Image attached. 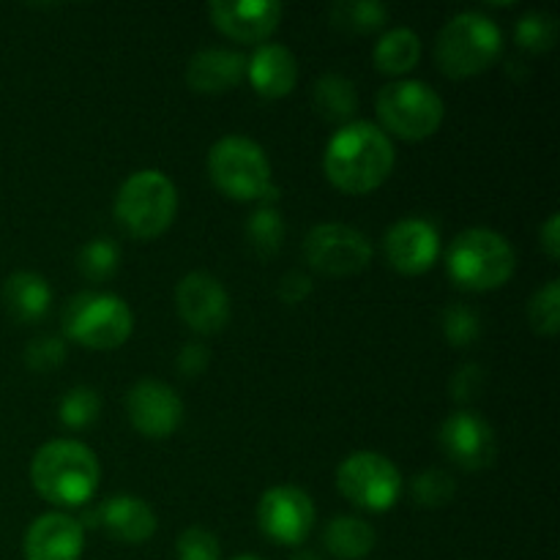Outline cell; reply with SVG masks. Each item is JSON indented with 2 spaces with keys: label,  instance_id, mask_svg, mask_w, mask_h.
<instances>
[{
  "label": "cell",
  "instance_id": "obj_1",
  "mask_svg": "<svg viewBox=\"0 0 560 560\" xmlns=\"http://www.w3.org/2000/svg\"><path fill=\"white\" fill-rule=\"evenodd\" d=\"M326 178L345 195H366L386 184L394 170V145L370 120L345 124L323 153Z\"/></svg>",
  "mask_w": 560,
  "mask_h": 560
},
{
  "label": "cell",
  "instance_id": "obj_2",
  "mask_svg": "<svg viewBox=\"0 0 560 560\" xmlns=\"http://www.w3.org/2000/svg\"><path fill=\"white\" fill-rule=\"evenodd\" d=\"M98 481L102 465L80 441H49L31 459L33 490L58 506H85L96 495Z\"/></svg>",
  "mask_w": 560,
  "mask_h": 560
},
{
  "label": "cell",
  "instance_id": "obj_3",
  "mask_svg": "<svg viewBox=\"0 0 560 560\" xmlns=\"http://www.w3.org/2000/svg\"><path fill=\"white\" fill-rule=\"evenodd\" d=\"M503 49V33L481 11H459L443 25L435 42L438 66L452 80H468L490 69Z\"/></svg>",
  "mask_w": 560,
  "mask_h": 560
},
{
  "label": "cell",
  "instance_id": "obj_4",
  "mask_svg": "<svg viewBox=\"0 0 560 560\" xmlns=\"http://www.w3.org/2000/svg\"><path fill=\"white\" fill-rule=\"evenodd\" d=\"M517 255L501 233L487 228L463 230L446 252V271L454 284L474 293L498 290L514 277Z\"/></svg>",
  "mask_w": 560,
  "mask_h": 560
},
{
  "label": "cell",
  "instance_id": "obj_5",
  "mask_svg": "<svg viewBox=\"0 0 560 560\" xmlns=\"http://www.w3.org/2000/svg\"><path fill=\"white\" fill-rule=\"evenodd\" d=\"M178 211V191L162 170H137L115 195V219L129 235L142 241L167 233Z\"/></svg>",
  "mask_w": 560,
  "mask_h": 560
},
{
  "label": "cell",
  "instance_id": "obj_6",
  "mask_svg": "<svg viewBox=\"0 0 560 560\" xmlns=\"http://www.w3.org/2000/svg\"><path fill=\"white\" fill-rule=\"evenodd\" d=\"M377 118L383 129L408 142L427 140L435 135L446 115V104L435 88L421 80H394L377 91Z\"/></svg>",
  "mask_w": 560,
  "mask_h": 560
},
{
  "label": "cell",
  "instance_id": "obj_7",
  "mask_svg": "<svg viewBox=\"0 0 560 560\" xmlns=\"http://www.w3.org/2000/svg\"><path fill=\"white\" fill-rule=\"evenodd\" d=\"M208 175L222 195L238 202L260 200L271 180V162L255 140L228 135L208 151Z\"/></svg>",
  "mask_w": 560,
  "mask_h": 560
},
{
  "label": "cell",
  "instance_id": "obj_8",
  "mask_svg": "<svg viewBox=\"0 0 560 560\" xmlns=\"http://www.w3.org/2000/svg\"><path fill=\"white\" fill-rule=\"evenodd\" d=\"M131 328L129 304L113 293H80L63 310V334L82 348L115 350L131 337Z\"/></svg>",
  "mask_w": 560,
  "mask_h": 560
},
{
  "label": "cell",
  "instance_id": "obj_9",
  "mask_svg": "<svg viewBox=\"0 0 560 560\" xmlns=\"http://www.w3.org/2000/svg\"><path fill=\"white\" fill-rule=\"evenodd\" d=\"M337 487L364 512H388L402 498L405 481L388 457L377 452H355L337 468Z\"/></svg>",
  "mask_w": 560,
  "mask_h": 560
},
{
  "label": "cell",
  "instance_id": "obj_10",
  "mask_svg": "<svg viewBox=\"0 0 560 560\" xmlns=\"http://www.w3.org/2000/svg\"><path fill=\"white\" fill-rule=\"evenodd\" d=\"M372 249L370 238L350 224L326 222L317 224L304 238V260L312 271L326 277H353L370 268Z\"/></svg>",
  "mask_w": 560,
  "mask_h": 560
},
{
  "label": "cell",
  "instance_id": "obj_11",
  "mask_svg": "<svg viewBox=\"0 0 560 560\" xmlns=\"http://www.w3.org/2000/svg\"><path fill=\"white\" fill-rule=\"evenodd\" d=\"M257 523L262 534L277 545L299 547L315 528V503L293 485L271 487L257 503Z\"/></svg>",
  "mask_w": 560,
  "mask_h": 560
},
{
  "label": "cell",
  "instance_id": "obj_12",
  "mask_svg": "<svg viewBox=\"0 0 560 560\" xmlns=\"http://www.w3.org/2000/svg\"><path fill=\"white\" fill-rule=\"evenodd\" d=\"M443 454L463 470H485L498 457L495 430L485 416L474 410H457L438 430Z\"/></svg>",
  "mask_w": 560,
  "mask_h": 560
},
{
  "label": "cell",
  "instance_id": "obj_13",
  "mask_svg": "<svg viewBox=\"0 0 560 560\" xmlns=\"http://www.w3.org/2000/svg\"><path fill=\"white\" fill-rule=\"evenodd\" d=\"M175 306L186 326L202 337H213L230 320V295L217 277L191 271L175 288Z\"/></svg>",
  "mask_w": 560,
  "mask_h": 560
},
{
  "label": "cell",
  "instance_id": "obj_14",
  "mask_svg": "<svg viewBox=\"0 0 560 560\" xmlns=\"http://www.w3.org/2000/svg\"><path fill=\"white\" fill-rule=\"evenodd\" d=\"M383 255L394 271L419 277L435 266L438 255H441V233L427 219H399L383 235Z\"/></svg>",
  "mask_w": 560,
  "mask_h": 560
},
{
  "label": "cell",
  "instance_id": "obj_15",
  "mask_svg": "<svg viewBox=\"0 0 560 560\" xmlns=\"http://www.w3.org/2000/svg\"><path fill=\"white\" fill-rule=\"evenodd\" d=\"M126 416L140 435L162 441L184 421V402L167 383L140 381L126 394Z\"/></svg>",
  "mask_w": 560,
  "mask_h": 560
},
{
  "label": "cell",
  "instance_id": "obj_16",
  "mask_svg": "<svg viewBox=\"0 0 560 560\" xmlns=\"http://www.w3.org/2000/svg\"><path fill=\"white\" fill-rule=\"evenodd\" d=\"M208 16L233 42L266 44L282 20V3H273V0H255V3L213 0V3H208Z\"/></svg>",
  "mask_w": 560,
  "mask_h": 560
},
{
  "label": "cell",
  "instance_id": "obj_17",
  "mask_svg": "<svg viewBox=\"0 0 560 560\" xmlns=\"http://www.w3.org/2000/svg\"><path fill=\"white\" fill-rule=\"evenodd\" d=\"M85 550V528L63 512L42 514L25 534V560H80Z\"/></svg>",
  "mask_w": 560,
  "mask_h": 560
},
{
  "label": "cell",
  "instance_id": "obj_18",
  "mask_svg": "<svg viewBox=\"0 0 560 560\" xmlns=\"http://www.w3.org/2000/svg\"><path fill=\"white\" fill-rule=\"evenodd\" d=\"M246 80L262 98H282L299 82V60L284 44H257L246 58Z\"/></svg>",
  "mask_w": 560,
  "mask_h": 560
},
{
  "label": "cell",
  "instance_id": "obj_19",
  "mask_svg": "<svg viewBox=\"0 0 560 560\" xmlns=\"http://www.w3.org/2000/svg\"><path fill=\"white\" fill-rule=\"evenodd\" d=\"M246 80V58L233 49H200L186 63V82L195 93L219 96Z\"/></svg>",
  "mask_w": 560,
  "mask_h": 560
},
{
  "label": "cell",
  "instance_id": "obj_20",
  "mask_svg": "<svg viewBox=\"0 0 560 560\" xmlns=\"http://www.w3.org/2000/svg\"><path fill=\"white\" fill-rule=\"evenodd\" d=\"M98 525H104L113 539L126 545H142L156 534V514L142 498L115 495L98 509Z\"/></svg>",
  "mask_w": 560,
  "mask_h": 560
},
{
  "label": "cell",
  "instance_id": "obj_21",
  "mask_svg": "<svg viewBox=\"0 0 560 560\" xmlns=\"http://www.w3.org/2000/svg\"><path fill=\"white\" fill-rule=\"evenodd\" d=\"M3 306L14 320L38 323L52 306V290L42 273L16 271L3 282Z\"/></svg>",
  "mask_w": 560,
  "mask_h": 560
},
{
  "label": "cell",
  "instance_id": "obj_22",
  "mask_svg": "<svg viewBox=\"0 0 560 560\" xmlns=\"http://www.w3.org/2000/svg\"><path fill=\"white\" fill-rule=\"evenodd\" d=\"M375 545V528L361 517H334L323 530V547L337 560H364Z\"/></svg>",
  "mask_w": 560,
  "mask_h": 560
},
{
  "label": "cell",
  "instance_id": "obj_23",
  "mask_svg": "<svg viewBox=\"0 0 560 560\" xmlns=\"http://www.w3.org/2000/svg\"><path fill=\"white\" fill-rule=\"evenodd\" d=\"M421 60V38L410 27H392L375 47L377 71L388 77H402L413 71Z\"/></svg>",
  "mask_w": 560,
  "mask_h": 560
},
{
  "label": "cell",
  "instance_id": "obj_24",
  "mask_svg": "<svg viewBox=\"0 0 560 560\" xmlns=\"http://www.w3.org/2000/svg\"><path fill=\"white\" fill-rule=\"evenodd\" d=\"M312 102H315L317 115H323L331 124H345L359 109V91L348 77L326 74L312 88Z\"/></svg>",
  "mask_w": 560,
  "mask_h": 560
},
{
  "label": "cell",
  "instance_id": "obj_25",
  "mask_svg": "<svg viewBox=\"0 0 560 560\" xmlns=\"http://www.w3.org/2000/svg\"><path fill=\"white\" fill-rule=\"evenodd\" d=\"M388 20V5L377 0H339L331 5V25L345 33L381 31Z\"/></svg>",
  "mask_w": 560,
  "mask_h": 560
},
{
  "label": "cell",
  "instance_id": "obj_26",
  "mask_svg": "<svg viewBox=\"0 0 560 560\" xmlns=\"http://www.w3.org/2000/svg\"><path fill=\"white\" fill-rule=\"evenodd\" d=\"M246 241L262 260L279 255L284 244V219L277 206H260L246 219Z\"/></svg>",
  "mask_w": 560,
  "mask_h": 560
},
{
  "label": "cell",
  "instance_id": "obj_27",
  "mask_svg": "<svg viewBox=\"0 0 560 560\" xmlns=\"http://www.w3.org/2000/svg\"><path fill=\"white\" fill-rule=\"evenodd\" d=\"M118 262L120 249L109 238H93L77 252V268H80L88 282H107L118 271Z\"/></svg>",
  "mask_w": 560,
  "mask_h": 560
},
{
  "label": "cell",
  "instance_id": "obj_28",
  "mask_svg": "<svg viewBox=\"0 0 560 560\" xmlns=\"http://www.w3.org/2000/svg\"><path fill=\"white\" fill-rule=\"evenodd\" d=\"M102 413V397L91 386H74L63 394L58 405V416L69 430H85Z\"/></svg>",
  "mask_w": 560,
  "mask_h": 560
},
{
  "label": "cell",
  "instance_id": "obj_29",
  "mask_svg": "<svg viewBox=\"0 0 560 560\" xmlns=\"http://www.w3.org/2000/svg\"><path fill=\"white\" fill-rule=\"evenodd\" d=\"M514 38H517L520 49H525V52H547L558 38V20L547 11H528L525 16H520L517 27H514Z\"/></svg>",
  "mask_w": 560,
  "mask_h": 560
},
{
  "label": "cell",
  "instance_id": "obj_30",
  "mask_svg": "<svg viewBox=\"0 0 560 560\" xmlns=\"http://www.w3.org/2000/svg\"><path fill=\"white\" fill-rule=\"evenodd\" d=\"M410 495H413L416 506L441 509L446 503H452V498L457 495V485H454L452 474H446L441 468H430L413 476V481H410Z\"/></svg>",
  "mask_w": 560,
  "mask_h": 560
},
{
  "label": "cell",
  "instance_id": "obj_31",
  "mask_svg": "<svg viewBox=\"0 0 560 560\" xmlns=\"http://www.w3.org/2000/svg\"><path fill=\"white\" fill-rule=\"evenodd\" d=\"M528 320L539 337H556L560 328V282L550 279L541 290H536L528 304Z\"/></svg>",
  "mask_w": 560,
  "mask_h": 560
},
{
  "label": "cell",
  "instance_id": "obj_32",
  "mask_svg": "<svg viewBox=\"0 0 560 560\" xmlns=\"http://www.w3.org/2000/svg\"><path fill=\"white\" fill-rule=\"evenodd\" d=\"M441 328L448 345H454V348H468V345H474L481 337V317L468 304H452L443 310Z\"/></svg>",
  "mask_w": 560,
  "mask_h": 560
},
{
  "label": "cell",
  "instance_id": "obj_33",
  "mask_svg": "<svg viewBox=\"0 0 560 560\" xmlns=\"http://www.w3.org/2000/svg\"><path fill=\"white\" fill-rule=\"evenodd\" d=\"M63 361H66V342L60 337H49V334H44V337H36L33 342H27L25 364L31 372H42V375H47V372L58 370Z\"/></svg>",
  "mask_w": 560,
  "mask_h": 560
},
{
  "label": "cell",
  "instance_id": "obj_34",
  "mask_svg": "<svg viewBox=\"0 0 560 560\" xmlns=\"http://www.w3.org/2000/svg\"><path fill=\"white\" fill-rule=\"evenodd\" d=\"M175 552H178V560H219L222 558V547H219V539L206 528H191L180 530L178 541H175Z\"/></svg>",
  "mask_w": 560,
  "mask_h": 560
},
{
  "label": "cell",
  "instance_id": "obj_35",
  "mask_svg": "<svg viewBox=\"0 0 560 560\" xmlns=\"http://www.w3.org/2000/svg\"><path fill=\"white\" fill-rule=\"evenodd\" d=\"M485 392V370L479 364H463L448 381V394L454 402L468 405Z\"/></svg>",
  "mask_w": 560,
  "mask_h": 560
},
{
  "label": "cell",
  "instance_id": "obj_36",
  "mask_svg": "<svg viewBox=\"0 0 560 560\" xmlns=\"http://www.w3.org/2000/svg\"><path fill=\"white\" fill-rule=\"evenodd\" d=\"M310 293H312V279L306 277L304 271H288L277 288L279 301L288 306L301 304V301L310 299Z\"/></svg>",
  "mask_w": 560,
  "mask_h": 560
},
{
  "label": "cell",
  "instance_id": "obj_37",
  "mask_svg": "<svg viewBox=\"0 0 560 560\" xmlns=\"http://www.w3.org/2000/svg\"><path fill=\"white\" fill-rule=\"evenodd\" d=\"M208 361H211V353H208L206 345L200 342H189L180 348L178 359H175V366H178V372L184 377H197L206 372Z\"/></svg>",
  "mask_w": 560,
  "mask_h": 560
},
{
  "label": "cell",
  "instance_id": "obj_38",
  "mask_svg": "<svg viewBox=\"0 0 560 560\" xmlns=\"http://www.w3.org/2000/svg\"><path fill=\"white\" fill-rule=\"evenodd\" d=\"M539 238L545 255L556 262L560 257V213H550V217H547V222L541 224L539 230Z\"/></svg>",
  "mask_w": 560,
  "mask_h": 560
},
{
  "label": "cell",
  "instance_id": "obj_39",
  "mask_svg": "<svg viewBox=\"0 0 560 560\" xmlns=\"http://www.w3.org/2000/svg\"><path fill=\"white\" fill-rule=\"evenodd\" d=\"M290 560H323V558L312 550H295L293 556H290Z\"/></svg>",
  "mask_w": 560,
  "mask_h": 560
},
{
  "label": "cell",
  "instance_id": "obj_40",
  "mask_svg": "<svg viewBox=\"0 0 560 560\" xmlns=\"http://www.w3.org/2000/svg\"><path fill=\"white\" fill-rule=\"evenodd\" d=\"M235 560H262V558H257V556H238Z\"/></svg>",
  "mask_w": 560,
  "mask_h": 560
}]
</instances>
